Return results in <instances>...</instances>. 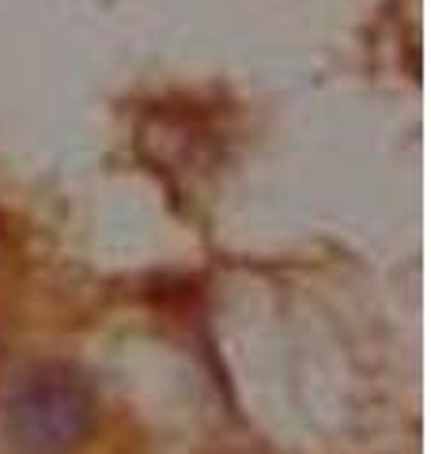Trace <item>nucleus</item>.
Here are the masks:
<instances>
[{
	"label": "nucleus",
	"instance_id": "f257e3e1",
	"mask_svg": "<svg viewBox=\"0 0 431 454\" xmlns=\"http://www.w3.org/2000/svg\"><path fill=\"white\" fill-rule=\"evenodd\" d=\"M95 394L72 367L42 364L8 390L0 428L20 454H72L91 435Z\"/></svg>",
	"mask_w": 431,
	"mask_h": 454
}]
</instances>
